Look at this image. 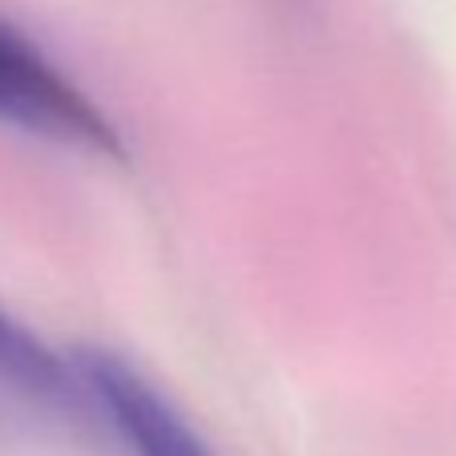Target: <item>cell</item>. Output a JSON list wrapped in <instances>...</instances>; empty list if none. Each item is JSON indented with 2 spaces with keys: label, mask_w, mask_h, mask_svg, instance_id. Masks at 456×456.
Returning a JSON list of instances; mask_svg holds the SVG:
<instances>
[{
  "label": "cell",
  "mask_w": 456,
  "mask_h": 456,
  "mask_svg": "<svg viewBox=\"0 0 456 456\" xmlns=\"http://www.w3.org/2000/svg\"><path fill=\"white\" fill-rule=\"evenodd\" d=\"M0 126L102 158L126 154L113 121L9 20H0Z\"/></svg>",
  "instance_id": "cell-1"
},
{
  "label": "cell",
  "mask_w": 456,
  "mask_h": 456,
  "mask_svg": "<svg viewBox=\"0 0 456 456\" xmlns=\"http://www.w3.org/2000/svg\"><path fill=\"white\" fill-rule=\"evenodd\" d=\"M73 376L81 396L105 412V424L134 448V456H215L186 416L118 355L86 352L73 363Z\"/></svg>",
  "instance_id": "cell-2"
},
{
  "label": "cell",
  "mask_w": 456,
  "mask_h": 456,
  "mask_svg": "<svg viewBox=\"0 0 456 456\" xmlns=\"http://www.w3.org/2000/svg\"><path fill=\"white\" fill-rule=\"evenodd\" d=\"M77 387V376L53 347H45L25 323L0 311V392L25 400H61Z\"/></svg>",
  "instance_id": "cell-3"
}]
</instances>
